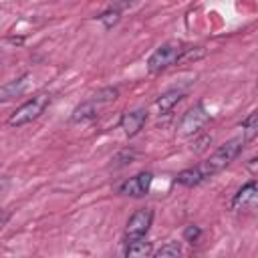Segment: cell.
I'll return each instance as SVG.
<instances>
[{"label":"cell","mask_w":258,"mask_h":258,"mask_svg":"<svg viewBox=\"0 0 258 258\" xmlns=\"http://www.w3.org/2000/svg\"><path fill=\"white\" fill-rule=\"evenodd\" d=\"M183 52H185V46L181 40H167L153 50V54L147 60V71L149 73H161V71L169 69L171 64L179 62Z\"/></svg>","instance_id":"cell-1"},{"label":"cell","mask_w":258,"mask_h":258,"mask_svg":"<svg viewBox=\"0 0 258 258\" xmlns=\"http://www.w3.org/2000/svg\"><path fill=\"white\" fill-rule=\"evenodd\" d=\"M244 143H246L244 135H242V137H234V139L226 141L224 145H220V147L210 155V159H206V161H204V165L208 167V171H210L212 175H214V173H218V171H222L226 165H230V163L240 155V151H242Z\"/></svg>","instance_id":"cell-2"},{"label":"cell","mask_w":258,"mask_h":258,"mask_svg":"<svg viewBox=\"0 0 258 258\" xmlns=\"http://www.w3.org/2000/svg\"><path fill=\"white\" fill-rule=\"evenodd\" d=\"M48 103H50V95H48V93H40V95L28 99L26 103H22V105L8 117V125H10V127H22V125L34 121L36 117L42 115V111L48 107Z\"/></svg>","instance_id":"cell-3"},{"label":"cell","mask_w":258,"mask_h":258,"mask_svg":"<svg viewBox=\"0 0 258 258\" xmlns=\"http://www.w3.org/2000/svg\"><path fill=\"white\" fill-rule=\"evenodd\" d=\"M151 222H153V212H151L149 208L137 210V212L129 218V222H127V226H125V242H133V240L145 238V234H147Z\"/></svg>","instance_id":"cell-4"},{"label":"cell","mask_w":258,"mask_h":258,"mask_svg":"<svg viewBox=\"0 0 258 258\" xmlns=\"http://www.w3.org/2000/svg\"><path fill=\"white\" fill-rule=\"evenodd\" d=\"M208 121H210V115L204 109V105H196V107H191L181 117V121H179V133L181 135H196Z\"/></svg>","instance_id":"cell-5"},{"label":"cell","mask_w":258,"mask_h":258,"mask_svg":"<svg viewBox=\"0 0 258 258\" xmlns=\"http://www.w3.org/2000/svg\"><path fill=\"white\" fill-rule=\"evenodd\" d=\"M151 181H153V175L149 171H141L129 179H125L121 185H119V194L121 196H129V198H143L149 187H151Z\"/></svg>","instance_id":"cell-6"},{"label":"cell","mask_w":258,"mask_h":258,"mask_svg":"<svg viewBox=\"0 0 258 258\" xmlns=\"http://www.w3.org/2000/svg\"><path fill=\"white\" fill-rule=\"evenodd\" d=\"M258 208V181H248L238 189V194L232 200V210L246 212Z\"/></svg>","instance_id":"cell-7"},{"label":"cell","mask_w":258,"mask_h":258,"mask_svg":"<svg viewBox=\"0 0 258 258\" xmlns=\"http://www.w3.org/2000/svg\"><path fill=\"white\" fill-rule=\"evenodd\" d=\"M145 119H147V111H145V109L127 111V113H123V117H121V129L125 131L127 137H133V135H137V133L143 129Z\"/></svg>","instance_id":"cell-8"},{"label":"cell","mask_w":258,"mask_h":258,"mask_svg":"<svg viewBox=\"0 0 258 258\" xmlns=\"http://www.w3.org/2000/svg\"><path fill=\"white\" fill-rule=\"evenodd\" d=\"M208 177H212V173L208 171V167L204 163H200V165H194V167H187V169L179 171L177 177H175V181L181 183V185L194 187V185H200L202 181H206Z\"/></svg>","instance_id":"cell-9"},{"label":"cell","mask_w":258,"mask_h":258,"mask_svg":"<svg viewBox=\"0 0 258 258\" xmlns=\"http://www.w3.org/2000/svg\"><path fill=\"white\" fill-rule=\"evenodd\" d=\"M26 83H28V75H22V77H18L14 81L4 83L2 89H0V99L2 101H10V99L22 95V91L26 89Z\"/></svg>","instance_id":"cell-10"},{"label":"cell","mask_w":258,"mask_h":258,"mask_svg":"<svg viewBox=\"0 0 258 258\" xmlns=\"http://www.w3.org/2000/svg\"><path fill=\"white\" fill-rule=\"evenodd\" d=\"M97 101H87V103H81L79 107H75L73 115H71V121L73 123H85V121H93L97 117Z\"/></svg>","instance_id":"cell-11"},{"label":"cell","mask_w":258,"mask_h":258,"mask_svg":"<svg viewBox=\"0 0 258 258\" xmlns=\"http://www.w3.org/2000/svg\"><path fill=\"white\" fill-rule=\"evenodd\" d=\"M183 99V91H177V89H171L167 93H163L157 101H155V107L159 109V113H169L179 101Z\"/></svg>","instance_id":"cell-12"},{"label":"cell","mask_w":258,"mask_h":258,"mask_svg":"<svg viewBox=\"0 0 258 258\" xmlns=\"http://www.w3.org/2000/svg\"><path fill=\"white\" fill-rule=\"evenodd\" d=\"M153 250H151V242L139 238V240H133V242H127V248H125V256H149Z\"/></svg>","instance_id":"cell-13"},{"label":"cell","mask_w":258,"mask_h":258,"mask_svg":"<svg viewBox=\"0 0 258 258\" xmlns=\"http://www.w3.org/2000/svg\"><path fill=\"white\" fill-rule=\"evenodd\" d=\"M242 135L246 141H252L254 137H258V109L242 121Z\"/></svg>","instance_id":"cell-14"},{"label":"cell","mask_w":258,"mask_h":258,"mask_svg":"<svg viewBox=\"0 0 258 258\" xmlns=\"http://www.w3.org/2000/svg\"><path fill=\"white\" fill-rule=\"evenodd\" d=\"M103 24H105V28H113L117 22H119V18H121V10H119V6H115V8H109V10H105L101 16H97Z\"/></svg>","instance_id":"cell-15"},{"label":"cell","mask_w":258,"mask_h":258,"mask_svg":"<svg viewBox=\"0 0 258 258\" xmlns=\"http://www.w3.org/2000/svg\"><path fill=\"white\" fill-rule=\"evenodd\" d=\"M181 254V248H179V244L177 242H167V244H163L157 252H155V256L157 258H165V256H179Z\"/></svg>","instance_id":"cell-16"},{"label":"cell","mask_w":258,"mask_h":258,"mask_svg":"<svg viewBox=\"0 0 258 258\" xmlns=\"http://www.w3.org/2000/svg\"><path fill=\"white\" fill-rule=\"evenodd\" d=\"M133 157H135V151H133V149H123V151H119V153L113 157V167L127 165V163L133 161Z\"/></svg>","instance_id":"cell-17"},{"label":"cell","mask_w":258,"mask_h":258,"mask_svg":"<svg viewBox=\"0 0 258 258\" xmlns=\"http://www.w3.org/2000/svg\"><path fill=\"white\" fill-rule=\"evenodd\" d=\"M117 95H119V91H117V89L107 87V89H103V91H99V93L95 95V101H97V103H109V101H115V99H117Z\"/></svg>","instance_id":"cell-18"},{"label":"cell","mask_w":258,"mask_h":258,"mask_svg":"<svg viewBox=\"0 0 258 258\" xmlns=\"http://www.w3.org/2000/svg\"><path fill=\"white\" fill-rule=\"evenodd\" d=\"M200 236H202V230H200V226H194V224H189V226H185V228H183V240H185V242H189V244H196V242L200 240Z\"/></svg>","instance_id":"cell-19"},{"label":"cell","mask_w":258,"mask_h":258,"mask_svg":"<svg viewBox=\"0 0 258 258\" xmlns=\"http://www.w3.org/2000/svg\"><path fill=\"white\" fill-rule=\"evenodd\" d=\"M246 169H248V171H250L254 177H258V155L246 161Z\"/></svg>","instance_id":"cell-20"},{"label":"cell","mask_w":258,"mask_h":258,"mask_svg":"<svg viewBox=\"0 0 258 258\" xmlns=\"http://www.w3.org/2000/svg\"><path fill=\"white\" fill-rule=\"evenodd\" d=\"M210 141H212V137H208V135H204V137H202L200 141H196V147H194V149H196V151H202V149L206 147L204 143H210Z\"/></svg>","instance_id":"cell-21"}]
</instances>
